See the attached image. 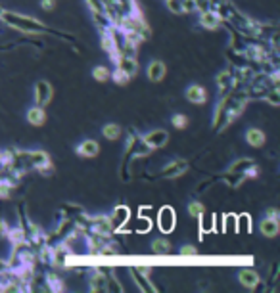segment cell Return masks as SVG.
Wrapping results in <instances>:
<instances>
[{
    "label": "cell",
    "instance_id": "obj_1",
    "mask_svg": "<svg viewBox=\"0 0 280 293\" xmlns=\"http://www.w3.org/2000/svg\"><path fill=\"white\" fill-rule=\"evenodd\" d=\"M2 19H6L10 25L18 29H23V31H29V33H35V31H44V27L40 25L39 21H35V19H29V18H23V16H16V14H0Z\"/></svg>",
    "mask_w": 280,
    "mask_h": 293
},
{
    "label": "cell",
    "instance_id": "obj_2",
    "mask_svg": "<svg viewBox=\"0 0 280 293\" xmlns=\"http://www.w3.org/2000/svg\"><path fill=\"white\" fill-rule=\"evenodd\" d=\"M159 226L165 234L175 228V211L171 207H163L159 211Z\"/></svg>",
    "mask_w": 280,
    "mask_h": 293
},
{
    "label": "cell",
    "instance_id": "obj_3",
    "mask_svg": "<svg viewBox=\"0 0 280 293\" xmlns=\"http://www.w3.org/2000/svg\"><path fill=\"white\" fill-rule=\"evenodd\" d=\"M186 169H188V163L184 159H173L163 169V177H181Z\"/></svg>",
    "mask_w": 280,
    "mask_h": 293
},
{
    "label": "cell",
    "instance_id": "obj_4",
    "mask_svg": "<svg viewBox=\"0 0 280 293\" xmlns=\"http://www.w3.org/2000/svg\"><path fill=\"white\" fill-rule=\"evenodd\" d=\"M35 94H37V104L39 105L48 104L50 98H52V86L48 83H44V81H40L37 88H35Z\"/></svg>",
    "mask_w": 280,
    "mask_h": 293
},
{
    "label": "cell",
    "instance_id": "obj_5",
    "mask_svg": "<svg viewBox=\"0 0 280 293\" xmlns=\"http://www.w3.org/2000/svg\"><path fill=\"white\" fill-rule=\"evenodd\" d=\"M167 138H169V134L165 131H154L144 138V144H148L150 148H161L167 142Z\"/></svg>",
    "mask_w": 280,
    "mask_h": 293
},
{
    "label": "cell",
    "instance_id": "obj_6",
    "mask_svg": "<svg viewBox=\"0 0 280 293\" xmlns=\"http://www.w3.org/2000/svg\"><path fill=\"white\" fill-rule=\"evenodd\" d=\"M117 71H121V73L127 75V77L135 75L136 73V62L133 60V57L123 56L121 60H119V69H117Z\"/></svg>",
    "mask_w": 280,
    "mask_h": 293
},
{
    "label": "cell",
    "instance_id": "obj_7",
    "mask_svg": "<svg viewBox=\"0 0 280 293\" xmlns=\"http://www.w3.org/2000/svg\"><path fill=\"white\" fill-rule=\"evenodd\" d=\"M186 96H188V100L194 102V104H202L205 102V90H203L200 85H192L188 90H186Z\"/></svg>",
    "mask_w": 280,
    "mask_h": 293
},
{
    "label": "cell",
    "instance_id": "obj_8",
    "mask_svg": "<svg viewBox=\"0 0 280 293\" xmlns=\"http://www.w3.org/2000/svg\"><path fill=\"white\" fill-rule=\"evenodd\" d=\"M261 232L269 238L276 236V232H278V220H274V218H265V220L261 222Z\"/></svg>",
    "mask_w": 280,
    "mask_h": 293
},
{
    "label": "cell",
    "instance_id": "obj_9",
    "mask_svg": "<svg viewBox=\"0 0 280 293\" xmlns=\"http://www.w3.org/2000/svg\"><path fill=\"white\" fill-rule=\"evenodd\" d=\"M246 140H248L251 146L259 148V146L265 144V134H263V131H259V129H251L250 133L246 134Z\"/></svg>",
    "mask_w": 280,
    "mask_h": 293
},
{
    "label": "cell",
    "instance_id": "obj_10",
    "mask_svg": "<svg viewBox=\"0 0 280 293\" xmlns=\"http://www.w3.org/2000/svg\"><path fill=\"white\" fill-rule=\"evenodd\" d=\"M165 75V66L161 62H154L152 66L148 67V77L152 79V81H161Z\"/></svg>",
    "mask_w": 280,
    "mask_h": 293
},
{
    "label": "cell",
    "instance_id": "obj_11",
    "mask_svg": "<svg viewBox=\"0 0 280 293\" xmlns=\"http://www.w3.org/2000/svg\"><path fill=\"white\" fill-rule=\"evenodd\" d=\"M79 153L83 155V157H94L98 153V144L92 142V140H87V142H83L79 146Z\"/></svg>",
    "mask_w": 280,
    "mask_h": 293
},
{
    "label": "cell",
    "instance_id": "obj_12",
    "mask_svg": "<svg viewBox=\"0 0 280 293\" xmlns=\"http://www.w3.org/2000/svg\"><path fill=\"white\" fill-rule=\"evenodd\" d=\"M240 282L246 285V287H253V285H257L259 278H257V274H255L253 270H242L240 272Z\"/></svg>",
    "mask_w": 280,
    "mask_h": 293
},
{
    "label": "cell",
    "instance_id": "obj_13",
    "mask_svg": "<svg viewBox=\"0 0 280 293\" xmlns=\"http://www.w3.org/2000/svg\"><path fill=\"white\" fill-rule=\"evenodd\" d=\"M219 16L215 14V12H205L202 16V25H205V27H209V29H215V27H219Z\"/></svg>",
    "mask_w": 280,
    "mask_h": 293
},
{
    "label": "cell",
    "instance_id": "obj_14",
    "mask_svg": "<svg viewBox=\"0 0 280 293\" xmlns=\"http://www.w3.org/2000/svg\"><path fill=\"white\" fill-rule=\"evenodd\" d=\"M27 119H29L31 125H42L44 119H46V115H44V111L40 107H33L29 113H27Z\"/></svg>",
    "mask_w": 280,
    "mask_h": 293
},
{
    "label": "cell",
    "instance_id": "obj_15",
    "mask_svg": "<svg viewBox=\"0 0 280 293\" xmlns=\"http://www.w3.org/2000/svg\"><path fill=\"white\" fill-rule=\"evenodd\" d=\"M129 218V207H117L114 211V226L119 228Z\"/></svg>",
    "mask_w": 280,
    "mask_h": 293
},
{
    "label": "cell",
    "instance_id": "obj_16",
    "mask_svg": "<svg viewBox=\"0 0 280 293\" xmlns=\"http://www.w3.org/2000/svg\"><path fill=\"white\" fill-rule=\"evenodd\" d=\"M154 251L155 253H159V255H165V253H169V249H171V244L167 242V240H155L154 242Z\"/></svg>",
    "mask_w": 280,
    "mask_h": 293
},
{
    "label": "cell",
    "instance_id": "obj_17",
    "mask_svg": "<svg viewBox=\"0 0 280 293\" xmlns=\"http://www.w3.org/2000/svg\"><path fill=\"white\" fill-rule=\"evenodd\" d=\"M119 134H121V129H119L117 125H106V127H104V136L109 138V140H116Z\"/></svg>",
    "mask_w": 280,
    "mask_h": 293
},
{
    "label": "cell",
    "instance_id": "obj_18",
    "mask_svg": "<svg viewBox=\"0 0 280 293\" xmlns=\"http://www.w3.org/2000/svg\"><path fill=\"white\" fill-rule=\"evenodd\" d=\"M236 230L238 232H250L251 230V220L246 215L240 217V220H236Z\"/></svg>",
    "mask_w": 280,
    "mask_h": 293
},
{
    "label": "cell",
    "instance_id": "obj_19",
    "mask_svg": "<svg viewBox=\"0 0 280 293\" xmlns=\"http://www.w3.org/2000/svg\"><path fill=\"white\" fill-rule=\"evenodd\" d=\"M92 75H94V79H96V81H100V83H104V81H106L107 77H109V71H107L106 67H96Z\"/></svg>",
    "mask_w": 280,
    "mask_h": 293
},
{
    "label": "cell",
    "instance_id": "obj_20",
    "mask_svg": "<svg viewBox=\"0 0 280 293\" xmlns=\"http://www.w3.org/2000/svg\"><path fill=\"white\" fill-rule=\"evenodd\" d=\"M173 125L177 129H184L186 125H188V119L184 117V115H175L173 117Z\"/></svg>",
    "mask_w": 280,
    "mask_h": 293
},
{
    "label": "cell",
    "instance_id": "obj_21",
    "mask_svg": "<svg viewBox=\"0 0 280 293\" xmlns=\"http://www.w3.org/2000/svg\"><path fill=\"white\" fill-rule=\"evenodd\" d=\"M188 213L192 215V217H200L203 213V205H200V203H192L190 207H188Z\"/></svg>",
    "mask_w": 280,
    "mask_h": 293
},
{
    "label": "cell",
    "instance_id": "obj_22",
    "mask_svg": "<svg viewBox=\"0 0 280 293\" xmlns=\"http://www.w3.org/2000/svg\"><path fill=\"white\" fill-rule=\"evenodd\" d=\"M269 102H270V104H274V105L278 104V92H276V90L269 94Z\"/></svg>",
    "mask_w": 280,
    "mask_h": 293
},
{
    "label": "cell",
    "instance_id": "obj_23",
    "mask_svg": "<svg viewBox=\"0 0 280 293\" xmlns=\"http://www.w3.org/2000/svg\"><path fill=\"white\" fill-rule=\"evenodd\" d=\"M181 253H183V255H196V249H194V247H183Z\"/></svg>",
    "mask_w": 280,
    "mask_h": 293
},
{
    "label": "cell",
    "instance_id": "obj_24",
    "mask_svg": "<svg viewBox=\"0 0 280 293\" xmlns=\"http://www.w3.org/2000/svg\"><path fill=\"white\" fill-rule=\"evenodd\" d=\"M42 8H44V10H52V8H54V0H42Z\"/></svg>",
    "mask_w": 280,
    "mask_h": 293
},
{
    "label": "cell",
    "instance_id": "obj_25",
    "mask_svg": "<svg viewBox=\"0 0 280 293\" xmlns=\"http://www.w3.org/2000/svg\"><path fill=\"white\" fill-rule=\"evenodd\" d=\"M6 270H8V263H4V261L0 259V274H4Z\"/></svg>",
    "mask_w": 280,
    "mask_h": 293
},
{
    "label": "cell",
    "instance_id": "obj_26",
    "mask_svg": "<svg viewBox=\"0 0 280 293\" xmlns=\"http://www.w3.org/2000/svg\"><path fill=\"white\" fill-rule=\"evenodd\" d=\"M4 230H6V224H4V222H0V234H4Z\"/></svg>",
    "mask_w": 280,
    "mask_h": 293
},
{
    "label": "cell",
    "instance_id": "obj_27",
    "mask_svg": "<svg viewBox=\"0 0 280 293\" xmlns=\"http://www.w3.org/2000/svg\"><path fill=\"white\" fill-rule=\"evenodd\" d=\"M0 14H2V10H0Z\"/></svg>",
    "mask_w": 280,
    "mask_h": 293
}]
</instances>
